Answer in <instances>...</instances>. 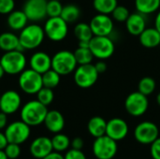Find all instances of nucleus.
<instances>
[{
  "label": "nucleus",
  "mask_w": 160,
  "mask_h": 159,
  "mask_svg": "<svg viewBox=\"0 0 160 159\" xmlns=\"http://www.w3.org/2000/svg\"><path fill=\"white\" fill-rule=\"evenodd\" d=\"M47 112V106L40 103L38 99L31 100L22 107L21 120L29 127H38L44 123Z\"/></svg>",
  "instance_id": "obj_1"
},
{
  "label": "nucleus",
  "mask_w": 160,
  "mask_h": 159,
  "mask_svg": "<svg viewBox=\"0 0 160 159\" xmlns=\"http://www.w3.org/2000/svg\"><path fill=\"white\" fill-rule=\"evenodd\" d=\"M45 37L44 29L40 25L30 23L21 30L19 39L24 50H35L42 44Z\"/></svg>",
  "instance_id": "obj_2"
},
{
  "label": "nucleus",
  "mask_w": 160,
  "mask_h": 159,
  "mask_svg": "<svg viewBox=\"0 0 160 159\" xmlns=\"http://www.w3.org/2000/svg\"><path fill=\"white\" fill-rule=\"evenodd\" d=\"M0 64L5 72L8 75H17L22 72L26 67V57L23 52H6L0 58Z\"/></svg>",
  "instance_id": "obj_3"
},
{
  "label": "nucleus",
  "mask_w": 160,
  "mask_h": 159,
  "mask_svg": "<svg viewBox=\"0 0 160 159\" xmlns=\"http://www.w3.org/2000/svg\"><path fill=\"white\" fill-rule=\"evenodd\" d=\"M78 63L74 52L67 50L57 52L52 57V68L61 76L68 75L76 69Z\"/></svg>",
  "instance_id": "obj_4"
},
{
  "label": "nucleus",
  "mask_w": 160,
  "mask_h": 159,
  "mask_svg": "<svg viewBox=\"0 0 160 159\" xmlns=\"http://www.w3.org/2000/svg\"><path fill=\"white\" fill-rule=\"evenodd\" d=\"M19 87L27 95H37L43 87L42 75L32 68L24 69L19 74Z\"/></svg>",
  "instance_id": "obj_5"
},
{
  "label": "nucleus",
  "mask_w": 160,
  "mask_h": 159,
  "mask_svg": "<svg viewBox=\"0 0 160 159\" xmlns=\"http://www.w3.org/2000/svg\"><path fill=\"white\" fill-rule=\"evenodd\" d=\"M45 36L52 41L64 40L68 33V23L60 16L49 17L44 24Z\"/></svg>",
  "instance_id": "obj_6"
},
{
  "label": "nucleus",
  "mask_w": 160,
  "mask_h": 159,
  "mask_svg": "<svg viewBox=\"0 0 160 159\" xmlns=\"http://www.w3.org/2000/svg\"><path fill=\"white\" fill-rule=\"evenodd\" d=\"M99 73L95 65L86 64L79 65L74 70V82L77 86L82 89H87L96 84L98 80Z\"/></svg>",
  "instance_id": "obj_7"
},
{
  "label": "nucleus",
  "mask_w": 160,
  "mask_h": 159,
  "mask_svg": "<svg viewBox=\"0 0 160 159\" xmlns=\"http://www.w3.org/2000/svg\"><path fill=\"white\" fill-rule=\"evenodd\" d=\"M89 48L94 57L99 60H106L112 56L115 51L113 40L110 37L94 36L89 44Z\"/></svg>",
  "instance_id": "obj_8"
},
{
  "label": "nucleus",
  "mask_w": 160,
  "mask_h": 159,
  "mask_svg": "<svg viewBox=\"0 0 160 159\" xmlns=\"http://www.w3.org/2000/svg\"><path fill=\"white\" fill-rule=\"evenodd\" d=\"M117 142L107 135L96 138L93 142V154L98 159H112L117 153Z\"/></svg>",
  "instance_id": "obj_9"
},
{
  "label": "nucleus",
  "mask_w": 160,
  "mask_h": 159,
  "mask_svg": "<svg viewBox=\"0 0 160 159\" xmlns=\"http://www.w3.org/2000/svg\"><path fill=\"white\" fill-rule=\"evenodd\" d=\"M149 107V100L147 96L139 91L130 93L125 100V109L127 112L134 117L143 115Z\"/></svg>",
  "instance_id": "obj_10"
},
{
  "label": "nucleus",
  "mask_w": 160,
  "mask_h": 159,
  "mask_svg": "<svg viewBox=\"0 0 160 159\" xmlns=\"http://www.w3.org/2000/svg\"><path fill=\"white\" fill-rule=\"evenodd\" d=\"M31 127L23 121H15L8 125L5 128V135L8 142L22 144L25 142L31 134Z\"/></svg>",
  "instance_id": "obj_11"
},
{
  "label": "nucleus",
  "mask_w": 160,
  "mask_h": 159,
  "mask_svg": "<svg viewBox=\"0 0 160 159\" xmlns=\"http://www.w3.org/2000/svg\"><path fill=\"white\" fill-rule=\"evenodd\" d=\"M159 137L158 126L150 121L140 123L134 129L135 140L142 144H152Z\"/></svg>",
  "instance_id": "obj_12"
},
{
  "label": "nucleus",
  "mask_w": 160,
  "mask_h": 159,
  "mask_svg": "<svg viewBox=\"0 0 160 159\" xmlns=\"http://www.w3.org/2000/svg\"><path fill=\"white\" fill-rule=\"evenodd\" d=\"M89 24L94 36L110 37L114 28L113 19L109 15L100 13L95 15L91 19Z\"/></svg>",
  "instance_id": "obj_13"
},
{
  "label": "nucleus",
  "mask_w": 160,
  "mask_h": 159,
  "mask_svg": "<svg viewBox=\"0 0 160 159\" xmlns=\"http://www.w3.org/2000/svg\"><path fill=\"white\" fill-rule=\"evenodd\" d=\"M48 0H26L22 11L31 22H39L47 17Z\"/></svg>",
  "instance_id": "obj_14"
},
{
  "label": "nucleus",
  "mask_w": 160,
  "mask_h": 159,
  "mask_svg": "<svg viewBox=\"0 0 160 159\" xmlns=\"http://www.w3.org/2000/svg\"><path fill=\"white\" fill-rule=\"evenodd\" d=\"M22 105V98L18 92L8 90L0 96V111L6 114L15 113Z\"/></svg>",
  "instance_id": "obj_15"
},
{
  "label": "nucleus",
  "mask_w": 160,
  "mask_h": 159,
  "mask_svg": "<svg viewBox=\"0 0 160 159\" xmlns=\"http://www.w3.org/2000/svg\"><path fill=\"white\" fill-rule=\"evenodd\" d=\"M128 134V125L122 118H112L107 122L106 135L114 140L115 142H119L124 140Z\"/></svg>",
  "instance_id": "obj_16"
},
{
  "label": "nucleus",
  "mask_w": 160,
  "mask_h": 159,
  "mask_svg": "<svg viewBox=\"0 0 160 159\" xmlns=\"http://www.w3.org/2000/svg\"><path fill=\"white\" fill-rule=\"evenodd\" d=\"M29 149L33 157L37 159L44 158L53 151L52 139L45 136L38 137L31 142Z\"/></svg>",
  "instance_id": "obj_17"
},
{
  "label": "nucleus",
  "mask_w": 160,
  "mask_h": 159,
  "mask_svg": "<svg viewBox=\"0 0 160 159\" xmlns=\"http://www.w3.org/2000/svg\"><path fill=\"white\" fill-rule=\"evenodd\" d=\"M29 64L30 68L43 74L52 68V57L45 52H37L31 56Z\"/></svg>",
  "instance_id": "obj_18"
},
{
  "label": "nucleus",
  "mask_w": 160,
  "mask_h": 159,
  "mask_svg": "<svg viewBox=\"0 0 160 159\" xmlns=\"http://www.w3.org/2000/svg\"><path fill=\"white\" fill-rule=\"evenodd\" d=\"M126 28L130 35L139 37L146 28L145 15L138 11L135 13H131L126 21Z\"/></svg>",
  "instance_id": "obj_19"
},
{
  "label": "nucleus",
  "mask_w": 160,
  "mask_h": 159,
  "mask_svg": "<svg viewBox=\"0 0 160 159\" xmlns=\"http://www.w3.org/2000/svg\"><path fill=\"white\" fill-rule=\"evenodd\" d=\"M43 124L50 132L53 134L60 133L65 127V118L63 114L56 110L48 111Z\"/></svg>",
  "instance_id": "obj_20"
},
{
  "label": "nucleus",
  "mask_w": 160,
  "mask_h": 159,
  "mask_svg": "<svg viewBox=\"0 0 160 159\" xmlns=\"http://www.w3.org/2000/svg\"><path fill=\"white\" fill-rule=\"evenodd\" d=\"M140 43L147 49H154L160 45V33L156 27H146L139 36Z\"/></svg>",
  "instance_id": "obj_21"
},
{
  "label": "nucleus",
  "mask_w": 160,
  "mask_h": 159,
  "mask_svg": "<svg viewBox=\"0 0 160 159\" xmlns=\"http://www.w3.org/2000/svg\"><path fill=\"white\" fill-rule=\"evenodd\" d=\"M0 49L5 52L15 50L20 52L24 51L20 43L19 37L12 32H5L0 35Z\"/></svg>",
  "instance_id": "obj_22"
},
{
  "label": "nucleus",
  "mask_w": 160,
  "mask_h": 159,
  "mask_svg": "<svg viewBox=\"0 0 160 159\" xmlns=\"http://www.w3.org/2000/svg\"><path fill=\"white\" fill-rule=\"evenodd\" d=\"M28 18L22 10H13L8 14L7 23L8 27L13 31H21L23 29L28 22Z\"/></svg>",
  "instance_id": "obj_23"
},
{
  "label": "nucleus",
  "mask_w": 160,
  "mask_h": 159,
  "mask_svg": "<svg viewBox=\"0 0 160 159\" xmlns=\"http://www.w3.org/2000/svg\"><path fill=\"white\" fill-rule=\"evenodd\" d=\"M106 128H107V121L100 116L92 117L87 124L88 132L95 139L106 135Z\"/></svg>",
  "instance_id": "obj_24"
},
{
  "label": "nucleus",
  "mask_w": 160,
  "mask_h": 159,
  "mask_svg": "<svg viewBox=\"0 0 160 159\" xmlns=\"http://www.w3.org/2000/svg\"><path fill=\"white\" fill-rule=\"evenodd\" d=\"M135 8L143 15H150L160 8V0H135Z\"/></svg>",
  "instance_id": "obj_25"
},
{
  "label": "nucleus",
  "mask_w": 160,
  "mask_h": 159,
  "mask_svg": "<svg viewBox=\"0 0 160 159\" xmlns=\"http://www.w3.org/2000/svg\"><path fill=\"white\" fill-rule=\"evenodd\" d=\"M81 16V9L74 4H68L63 7L60 17L63 18L68 23H72L78 21Z\"/></svg>",
  "instance_id": "obj_26"
},
{
  "label": "nucleus",
  "mask_w": 160,
  "mask_h": 159,
  "mask_svg": "<svg viewBox=\"0 0 160 159\" xmlns=\"http://www.w3.org/2000/svg\"><path fill=\"white\" fill-rule=\"evenodd\" d=\"M118 6L117 0H93V7L98 13L111 15Z\"/></svg>",
  "instance_id": "obj_27"
},
{
  "label": "nucleus",
  "mask_w": 160,
  "mask_h": 159,
  "mask_svg": "<svg viewBox=\"0 0 160 159\" xmlns=\"http://www.w3.org/2000/svg\"><path fill=\"white\" fill-rule=\"evenodd\" d=\"M74 35L78 41H90L94 37L89 23L79 22L74 27Z\"/></svg>",
  "instance_id": "obj_28"
},
{
  "label": "nucleus",
  "mask_w": 160,
  "mask_h": 159,
  "mask_svg": "<svg viewBox=\"0 0 160 159\" xmlns=\"http://www.w3.org/2000/svg\"><path fill=\"white\" fill-rule=\"evenodd\" d=\"M70 142H71L69 138L62 133H56L52 138V144L53 151L58 153L67 151L70 146Z\"/></svg>",
  "instance_id": "obj_29"
},
{
  "label": "nucleus",
  "mask_w": 160,
  "mask_h": 159,
  "mask_svg": "<svg viewBox=\"0 0 160 159\" xmlns=\"http://www.w3.org/2000/svg\"><path fill=\"white\" fill-rule=\"evenodd\" d=\"M41 75H42V83L44 87L53 89L56 86H58V84L60 83L61 75L57 73L55 70H53L52 68L49 69L48 71H46Z\"/></svg>",
  "instance_id": "obj_30"
},
{
  "label": "nucleus",
  "mask_w": 160,
  "mask_h": 159,
  "mask_svg": "<svg viewBox=\"0 0 160 159\" xmlns=\"http://www.w3.org/2000/svg\"><path fill=\"white\" fill-rule=\"evenodd\" d=\"M156 87H157L156 81L152 77H149V76H145L142 78L138 83V91L147 97L152 95L155 92Z\"/></svg>",
  "instance_id": "obj_31"
},
{
  "label": "nucleus",
  "mask_w": 160,
  "mask_h": 159,
  "mask_svg": "<svg viewBox=\"0 0 160 159\" xmlns=\"http://www.w3.org/2000/svg\"><path fill=\"white\" fill-rule=\"evenodd\" d=\"M74 55L78 65L92 64V61L95 58L90 48H83V47H78L74 52Z\"/></svg>",
  "instance_id": "obj_32"
},
{
  "label": "nucleus",
  "mask_w": 160,
  "mask_h": 159,
  "mask_svg": "<svg viewBox=\"0 0 160 159\" xmlns=\"http://www.w3.org/2000/svg\"><path fill=\"white\" fill-rule=\"evenodd\" d=\"M53 98H54V94L52 89L44 86L37 94V99L45 106H49L50 104H52Z\"/></svg>",
  "instance_id": "obj_33"
},
{
  "label": "nucleus",
  "mask_w": 160,
  "mask_h": 159,
  "mask_svg": "<svg viewBox=\"0 0 160 159\" xmlns=\"http://www.w3.org/2000/svg\"><path fill=\"white\" fill-rule=\"evenodd\" d=\"M111 15H112V18L114 21H116L118 22H126V21L128 20V18L130 15V12H129V9L127 7L118 5L113 9V11L112 12Z\"/></svg>",
  "instance_id": "obj_34"
},
{
  "label": "nucleus",
  "mask_w": 160,
  "mask_h": 159,
  "mask_svg": "<svg viewBox=\"0 0 160 159\" xmlns=\"http://www.w3.org/2000/svg\"><path fill=\"white\" fill-rule=\"evenodd\" d=\"M63 5L58 0H49L47 2V17H58L61 15Z\"/></svg>",
  "instance_id": "obj_35"
},
{
  "label": "nucleus",
  "mask_w": 160,
  "mask_h": 159,
  "mask_svg": "<svg viewBox=\"0 0 160 159\" xmlns=\"http://www.w3.org/2000/svg\"><path fill=\"white\" fill-rule=\"evenodd\" d=\"M7 157L8 159H16L18 158L21 155V147H20V144H17V143H11V142H8V145L6 146V148L4 149Z\"/></svg>",
  "instance_id": "obj_36"
},
{
  "label": "nucleus",
  "mask_w": 160,
  "mask_h": 159,
  "mask_svg": "<svg viewBox=\"0 0 160 159\" xmlns=\"http://www.w3.org/2000/svg\"><path fill=\"white\" fill-rule=\"evenodd\" d=\"M14 0H0V14L8 15L14 10Z\"/></svg>",
  "instance_id": "obj_37"
},
{
  "label": "nucleus",
  "mask_w": 160,
  "mask_h": 159,
  "mask_svg": "<svg viewBox=\"0 0 160 159\" xmlns=\"http://www.w3.org/2000/svg\"><path fill=\"white\" fill-rule=\"evenodd\" d=\"M65 159H86L85 155L82 153V150H76L71 148L70 150H68L66 155L64 156Z\"/></svg>",
  "instance_id": "obj_38"
},
{
  "label": "nucleus",
  "mask_w": 160,
  "mask_h": 159,
  "mask_svg": "<svg viewBox=\"0 0 160 159\" xmlns=\"http://www.w3.org/2000/svg\"><path fill=\"white\" fill-rule=\"evenodd\" d=\"M150 153L153 159H160V137L151 144Z\"/></svg>",
  "instance_id": "obj_39"
},
{
  "label": "nucleus",
  "mask_w": 160,
  "mask_h": 159,
  "mask_svg": "<svg viewBox=\"0 0 160 159\" xmlns=\"http://www.w3.org/2000/svg\"><path fill=\"white\" fill-rule=\"evenodd\" d=\"M70 145H71V148L73 149H76V150H82L83 145H84V142H83V140L80 137H76L74 138L71 142H70Z\"/></svg>",
  "instance_id": "obj_40"
},
{
  "label": "nucleus",
  "mask_w": 160,
  "mask_h": 159,
  "mask_svg": "<svg viewBox=\"0 0 160 159\" xmlns=\"http://www.w3.org/2000/svg\"><path fill=\"white\" fill-rule=\"evenodd\" d=\"M95 67H96V68H97V70H98V72L99 74L104 73V72L107 70V68H108L107 63L104 62L103 60H100V61H98V63H96V64H95Z\"/></svg>",
  "instance_id": "obj_41"
},
{
  "label": "nucleus",
  "mask_w": 160,
  "mask_h": 159,
  "mask_svg": "<svg viewBox=\"0 0 160 159\" xmlns=\"http://www.w3.org/2000/svg\"><path fill=\"white\" fill-rule=\"evenodd\" d=\"M8 126V114L0 111V130L6 128Z\"/></svg>",
  "instance_id": "obj_42"
},
{
  "label": "nucleus",
  "mask_w": 160,
  "mask_h": 159,
  "mask_svg": "<svg viewBox=\"0 0 160 159\" xmlns=\"http://www.w3.org/2000/svg\"><path fill=\"white\" fill-rule=\"evenodd\" d=\"M8 142L7 140L5 133L1 132V130H0V150H4L6 148V146L8 145Z\"/></svg>",
  "instance_id": "obj_43"
},
{
  "label": "nucleus",
  "mask_w": 160,
  "mask_h": 159,
  "mask_svg": "<svg viewBox=\"0 0 160 159\" xmlns=\"http://www.w3.org/2000/svg\"><path fill=\"white\" fill-rule=\"evenodd\" d=\"M42 159H65L64 158V156H62L60 153H58V152H52L51 154H49L47 157H45L44 158Z\"/></svg>",
  "instance_id": "obj_44"
},
{
  "label": "nucleus",
  "mask_w": 160,
  "mask_h": 159,
  "mask_svg": "<svg viewBox=\"0 0 160 159\" xmlns=\"http://www.w3.org/2000/svg\"><path fill=\"white\" fill-rule=\"evenodd\" d=\"M155 27L160 33V9L158 10V12L156 16V19H155Z\"/></svg>",
  "instance_id": "obj_45"
},
{
  "label": "nucleus",
  "mask_w": 160,
  "mask_h": 159,
  "mask_svg": "<svg viewBox=\"0 0 160 159\" xmlns=\"http://www.w3.org/2000/svg\"><path fill=\"white\" fill-rule=\"evenodd\" d=\"M0 159H8L4 150H0Z\"/></svg>",
  "instance_id": "obj_46"
},
{
  "label": "nucleus",
  "mask_w": 160,
  "mask_h": 159,
  "mask_svg": "<svg viewBox=\"0 0 160 159\" xmlns=\"http://www.w3.org/2000/svg\"><path fill=\"white\" fill-rule=\"evenodd\" d=\"M6 74V72H5V70H4V68L2 67V66H1V64H0V80L3 78V76Z\"/></svg>",
  "instance_id": "obj_47"
},
{
  "label": "nucleus",
  "mask_w": 160,
  "mask_h": 159,
  "mask_svg": "<svg viewBox=\"0 0 160 159\" xmlns=\"http://www.w3.org/2000/svg\"><path fill=\"white\" fill-rule=\"evenodd\" d=\"M157 103H158V106H160V92L158 94V96H157Z\"/></svg>",
  "instance_id": "obj_48"
},
{
  "label": "nucleus",
  "mask_w": 160,
  "mask_h": 159,
  "mask_svg": "<svg viewBox=\"0 0 160 159\" xmlns=\"http://www.w3.org/2000/svg\"><path fill=\"white\" fill-rule=\"evenodd\" d=\"M58 1H61V0H58Z\"/></svg>",
  "instance_id": "obj_49"
}]
</instances>
